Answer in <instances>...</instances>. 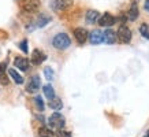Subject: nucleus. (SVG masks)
<instances>
[{"instance_id":"21","label":"nucleus","mask_w":149,"mask_h":137,"mask_svg":"<svg viewBox=\"0 0 149 137\" xmlns=\"http://www.w3.org/2000/svg\"><path fill=\"white\" fill-rule=\"evenodd\" d=\"M34 104L38 108V111H44V101H42V97L41 96H36L34 97Z\"/></svg>"},{"instance_id":"24","label":"nucleus","mask_w":149,"mask_h":137,"mask_svg":"<svg viewBox=\"0 0 149 137\" xmlns=\"http://www.w3.org/2000/svg\"><path fill=\"white\" fill-rule=\"evenodd\" d=\"M56 137H71V133L67 132V130H63V129H60V130L56 133Z\"/></svg>"},{"instance_id":"13","label":"nucleus","mask_w":149,"mask_h":137,"mask_svg":"<svg viewBox=\"0 0 149 137\" xmlns=\"http://www.w3.org/2000/svg\"><path fill=\"white\" fill-rule=\"evenodd\" d=\"M138 15H140L138 4H137L136 1H133L130 6V8H129V13H127V18L130 19V21H136V19L138 18Z\"/></svg>"},{"instance_id":"2","label":"nucleus","mask_w":149,"mask_h":137,"mask_svg":"<svg viewBox=\"0 0 149 137\" xmlns=\"http://www.w3.org/2000/svg\"><path fill=\"white\" fill-rule=\"evenodd\" d=\"M116 38L122 44H129L131 41V30L130 27L126 26V25H120L119 26V29H118L116 32Z\"/></svg>"},{"instance_id":"3","label":"nucleus","mask_w":149,"mask_h":137,"mask_svg":"<svg viewBox=\"0 0 149 137\" xmlns=\"http://www.w3.org/2000/svg\"><path fill=\"white\" fill-rule=\"evenodd\" d=\"M48 123H49V126L52 129H63L64 123H66V119H64V117L60 113H54V114L49 117V119H48Z\"/></svg>"},{"instance_id":"23","label":"nucleus","mask_w":149,"mask_h":137,"mask_svg":"<svg viewBox=\"0 0 149 137\" xmlns=\"http://www.w3.org/2000/svg\"><path fill=\"white\" fill-rule=\"evenodd\" d=\"M19 48L23 51V54H27V51H29V47H27V40H22L19 43Z\"/></svg>"},{"instance_id":"11","label":"nucleus","mask_w":149,"mask_h":137,"mask_svg":"<svg viewBox=\"0 0 149 137\" xmlns=\"http://www.w3.org/2000/svg\"><path fill=\"white\" fill-rule=\"evenodd\" d=\"M88 38L91 40L92 44L97 45V44H100V43H103V32H101L100 29H95V30L89 34V37H88Z\"/></svg>"},{"instance_id":"10","label":"nucleus","mask_w":149,"mask_h":137,"mask_svg":"<svg viewBox=\"0 0 149 137\" xmlns=\"http://www.w3.org/2000/svg\"><path fill=\"white\" fill-rule=\"evenodd\" d=\"M45 59H47V55L41 50H34L32 52V63L33 64L38 66V64H41Z\"/></svg>"},{"instance_id":"17","label":"nucleus","mask_w":149,"mask_h":137,"mask_svg":"<svg viewBox=\"0 0 149 137\" xmlns=\"http://www.w3.org/2000/svg\"><path fill=\"white\" fill-rule=\"evenodd\" d=\"M42 92H44V95H45V97L48 99V100H51V99H54V97H55L54 87H52L51 84L44 85V87H42Z\"/></svg>"},{"instance_id":"28","label":"nucleus","mask_w":149,"mask_h":137,"mask_svg":"<svg viewBox=\"0 0 149 137\" xmlns=\"http://www.w3.org/2000/svg\"><path fill=\"white\" fill-rule=\"evenodd\" d=\"M144 137H149V130H148L146 133H145V136H144Z\"/></svg>"},{"instance_id":"1","label":"nucleus","mask_w":149,"mask_h":137,"mask_svg":"<svg viewBox=\"0 0 149 137\" xmlns=\"http://www.w3.org/2000/svg\"><path fill=\"white\" fill-rule=\"evenodd\" d=\"M71 44V38L66 34V33H59L56 36L54 37V40H52V45L56 48V50H67L68 47Z\"/></svg>"},{"instance_id":"18","label":"nucleus","mask_w":149,"mask_h":137,"mask_svg":"<svg viewBox=\"0 0 149 137\" xmlns=\"http://www.w3.org/2000/svg\"><path fill=\"white\" fill-rule=\"evenodd\" d=\"M49 107L52 110H55V111H59V110H62V107H63V103H62V100L59 97H54V99L49 100Z\"/></svg>"},{"instance_id":"16","label":"nucleus","mask_w":149,"mask_h":137,"mask_svg":"<svg viewBox=\"0 0 149 137\" xmlns=\"http://www.w3.org/2000/svg\"><path fill=\"white\" fill-rule=\"evenodd\" d=\"M8 74H10V77L14 80L15 84H18V85L23 84V77L17 71V70H15V68H8Z\"/></svg>"},{"instance_id":"4","label":"nucleus","mask_w":149,"mask_h":137,"mask_svg":"<svg viewBox=\"0 0 149 137\" xmlns=\"http://www.w3.org/2000/svg\"><path fill=\"white\" fill-rule=\"evenodd\" d=\"M40 6V0H23L21 3V8H22V11H25L27 14H33L38 11Z\"/></svg>"},{"instance_id":"5","label":"nucleus","mask_w":149,"mask_h":137,"mask_svg":"<svg viewBox=\"0 0 149 137\" xmlns=\"http://www.w3.org/2000/svg\"><path fill=\"white\" fill-rule=\"evenodd\" d=\"M72 0H52L51 1V8L56 11V13H60V11H66L72 6Z\"/></svg>"},{"instance_id":"22","label":"nucleus","mask_w":149,"mask_h":137,"mask_svg":"<svg viewBox=\"0 0 149 137\" xmlns=\"http://www.w3.org/2000/svg\"><path fill=\"white\" fill-rule=\"evenodd\" d=\"M44 75H45V78L48 81H52V80H54V70H52V67L44 68Z\"/></svg>"},{"instance_id":"12","label":"nucleus","mask_w":149,"mask_h":137,"mask_svg":"<svg viewBox=\"0 0 149 137\" xmlns=\"http://www.w3.org/2000/svg\"><path fill=\"white\" fill-rule=\"evenodd\" d=\"M103 41L107 43V44H113L116 41V33L113 32L112 29H107L103 33Z\"/></svg>"},{"instance_id":"19","label":"nucleus","mask_w":149,"mask_h":137,"mask_svg":"<svg viewBox=\"0 0 149 137\" xmlns=\"http://www.w3.org/2000/svg\"><path fill=\"white\" fill-rule=\"evenodd\" d=\"M38 134H40V137H52L54 136V132H52L49 128L41 126V128L38 129Z\"/></svg>"},{"instance_id":"6","label":"nucleus","mask_w":149,"mask_h":137,"mask_svg":"<svg viewBox=\"0 0 149 137\" xmlns=\"http://www.w3.org/2000/svg\"><path fill=\"white\" fill-rule=\"evenodd\" d=\"M74 37H75L78 44H85L88 37H89V33L85 27H77V29H74Z\"/></svg>"},{"instance_id":"8","label":"nucleus","mask_w":149,"mask_h":137,"mask_svg":"<svg viewBox=\"0 0 149 137\" xmlns=\"http://www.w3.org/2000/svg\"><path fill=\"white\" fill-rule=\"evenodd\" d=\"M99 25L100 26H105V27H109V26H112L113 23H115V17H113L112 14H109V13H104L101 17H100L99 19Z\"/></svg>"},{"instance_id":"7","label":"nucleus","mask_w":149,"mask_h":137,"mask_svg":"<svg viewBox=\"0 0 149 137\" xmlns=\"http://www.w3.org/2000/svg\"><path fill=\"white\" fill-rule=\"evenodd\" d=\"M40 85H41L40 77H38V75H33V77L29 80V82H27L26 91L29 92V93H34V92H37L40 89Z\"/></svg>"},{"instance_id":"26","label":"nucleus","mask_w":149,"mask_h":137,"mask_svg":"<svg viewBox=\"0 0 149 137\" xmlns=\"http://www.w3.org/2000/svg\"><path fill=\"white\" fill-rule=\"evenodd\" d=\"M6 67H7V63H6V62L0 63V73H3V71L6 70Z\"/></svg>"},{"instance_id":"27","label":"nucleus","mask_w":149,"mask_h":137,"mask_svg":"<svg viewBox=\"0 0 149 137\" xmlns=\"http://www.w3.org/2000/svg\"><path fill=\"white\" fill-rule=\"evenodd\" d=\"M145 10H146V11H149V0H146V1H145Z\"/></svg>"},{"instance_id":"25","label":"nucleus","mask_w":149,"mask_h":137,"mask_svg":"<svg viewBox=\"0 0 149 137\" xmlns=\"http://www.w3.org/2000/svg\"><path fill=\"white\" fill-rule=\"evenodd\" d=\"M0 82L3 85H8V78H7V75L4 73H0Z\"/></svg>"},{"instance_id":"9","label":"nucleus","mask_w":149,"mask_h":137,"mask_svg":"<svg viewBox=\"0 0 149 137\" xmlns=\"http://www.w3.org/2000/svg\"><path fill=\"white\" fill-rule=\"evenodd\" d=\"M14 66L22 71H27L29 67H30V62L27 60V58H23V56H17L14 59Z\"/></svg>"},{"instance_id":"20","label":"nucleus","mask_w":149,"mask_h":137,"mask_svg":"<svg viewBox=\"0 0 149 137\" xmlns=\"http://www.w3.org/2000/svg\"><path fill=\"white\" fill-rule=\"evenodd\" d=\"M140 33L145 37V38H148L149 40V25L148 23H142V25H141L140 26Z\"/></svg>"},{"instance_id":"15","label":"nucleus","mask_w":149,"mask_h":137,"mask_svg":"<svg viewBox=\"0 0 149 137\" xmlns=\"http://www.w3.org/2000/svg\"><path fill=\"white\" fill-rule=\"evenodd\" d=\"M51 17H48V15H45V14H41V15H38V18H37V21L34 23H36V27H44L47 25V23L51 22Z\"/></svg>"},{"instance_id":"14","label":"nucleus","mask_w":149,"mask_h":137,"mask_svg":"<svg viewBox=\"0 0 149 137\" xmlns=\"http://www.w3.org/2000/svg\"><path fill=\"white\" fill-rule=\"evenodd\" d=\"M99 18H100V13L96 11V10H89V11L85 14V19L88 23H95Z\"/></svg>"}]
</instances>
